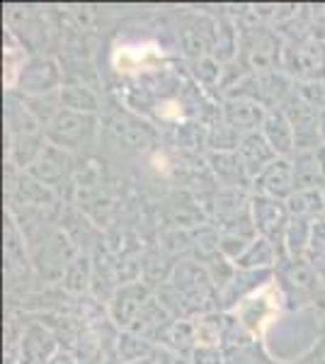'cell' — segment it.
<instances>
[{
	"instance_id": "obj_12",
	"label": "cell",
	"mask_w": 325,
	"mask_h": 364,
	"mask_svg": "<svg viewBox=\"0 0 325 364\" xmlns=\"http://www.w3.org/2000/svg\"><path fill=\"white\" fill-rule=\"evenodd\" d=\"M313 221L316 219H299V216L289 219V226L284 233V250L292 260H304L306 252H309Z\"/></svg>"
},
{
	"instance_id": "obj_26",
	"label": "cell",
	"mask_w": 325,
	"mask_h": 364,
	"mask_svg": "<svg viewBox=\"0 0 325 364\" xmlns=\"http://www.w3.org/2000/svg\"><path fill=\"white\" fill-rule=\"evenodd\" d=\"M323 199H325V190H323Z\"/></svg>"
},
{
	"instance_id": "obj_17",
	"label": "cell",
	"mask_w": 325,
	"mask_h": 364,
	"mask_svg": "<svg viewBox=\"0 0 325 364\" xmlns=\"http://www.w3.org/2000/svg\"><path fill=\"white\" fill-rule=\"evenodd\" d=\"M151 352H153V348L144 338L132 336V333L119 338V362H124V364H136V362L151 360Z\"/></svg>"
},
{
	"instance_id": "obj_14",
	"label": "cell",
	"mask_w": 325,
	"mask_h": 364,
	"mask_svg": "<svg viewBox=\"0 0 325 364\" xmlns=\"http://www.w3.org/2000/svg\"><path fill=\"white\" fill-rule=\"evenodd\" d=\"M44 139L39 134H27V136H15L10 139V166L17 168H32L37 163V158L44 151Z\"/></svg>"
},
{
	"instance_id": "obj_6",
	"label": "cell",
	"mask_w": 325,
	"mask_h": 364,
	"mask_svg": "<svg viewBox=\"0 0 325 364\" xmlns=\"http://www.w3.org/2000/svg\"><path fill=\"white\" fill-rule=\"evenodd\" d=\"M146 304H149V289L141 282H129L112 296V318L117 326L132 328Z\"/></svg>"
},
{
	"instance_id": "obj_9",
	"label": "cell",
	"mask_w": 325,
	"mask_h": 364,
	"mask_svg": "<svg viewBox=\"0 0 325 364\" xmlns=\"http://www.w3.org/2000/svg\"><path fill=\"white\" fill-rule=\"evenodd\" d=\"M56 338L44 326H29L22 333L20 343V364H49L56 355Z\"/></svg>"
},
{
	"instance_id": "obj_21",
	"label": "cell",
	"mask_w": 325,
	"mask_h": 364,
	"mask_svg": "<svg viewBox=\"0 0 325 364\" xmlns=\"http://www.w3.org/2000/svg\"><path fill=\"white\" fill-rule=\"evenodd\" d=\"M112 132L119 136L122 144H127V146H136V149H144L146 146V141H149L151 136V132L146 129L144 124L141 127H132V124H114L112 127Z\"/></svg>"
},
{
	"instance_id": "obj_3",
	"label": "cell",
	"mask_w": 325,
	"mask_h": 364,
	"mask_svg": "<svg viewBox=\"0 0 325 364\" xmlns=\"http://www.w3.org/2000/svg\"><path fill=\"white\" fill-rule=\"evenodd\" d=\"M260 197L279 199L287 202L289 197L297 192V182H294V163L292 158H277L275 163H270L262 173L252 180Z\"/></svg>"
},
{
	"instance_id": "obj_2",
	"label": "cell",
	"mask_w": 325,
	"mask_h": 364,
	"mask_svg": "<svg viewBox=\"0 0 325 364\" xmlns=\"http://www.w3.org/2000/svg\"><path fill=\"white\" fill-rule=\"evenodd\" d=\"M250 216H252V228L260 233V238L270 240L277 248V243L284 245V233L289 226V209L287 202L270 197H252L250 199Z\"/></svg>"
},
{
	"instance_id": "obj_1",
	"label": "cell",
	"mask_w": 325,
	"mask_h": 364,
	"mask_svg": "<svg viewBox=\"0 0 325 364\" xmlns=\"http://www.w3.org/2000/svg\"><path fill=\"white\" fill-rule=\"evenodd\" d=\"M97 132L95 114H80L70 112V109L58 107L54 119L46 124V139L49 144L58 146V149H78V146L87 144Z\"/></svg>"
},
{
	"instance_id": "obj_19",
	"label": "cell",
	"mask_w": 325,
	"mask_h": 364,
	"mask_svg": "<svg viewBox=\"0 0 325 364\" xmlns=\"http://www.w3.org/2000/svg\"><path fill=\"white\" fill-rule=\"evenodd\" d=\"M63 282H66V289L75 291V294L87 289V282H92V269L87 257H75L70 262V267L66 269V274H63Z\"/></svg>"
},
{
	"instance_id": "obj_24",
	"label": "cell",
	"mask_w": 325,
	"mask_h": 364,
	"mask_svg": "<svg viewBox=\"0 0 325 364\" xmlns=\"http://www.w3.org/2000/svg\"><path fill=\"white\" fill-rule=\"evenodd\" d=\"M316 156H318V163H321V168H323V175H325V146H321V149L316 151Z\"/></svg>"
},
{
	"instance_id": "obj_20",
	"label": "cell",
	"mask_w": 325,
	"mask_h": 364,
	"mask_svg": "<svg viewBox=\"0 0 325 364\" xmlns=\"http://www.w3.org/2000/svg\"><path fill=\"white\" fill-rule=\"evenodd\" d=\"M214 163H216V166H214L216 175L223 182H230V185L238 187L240 178L247 180L245 170H243V166H240V161H238V156H235V154H218V156H214Z\"/></svg>"
},
{
	"instance_id": "obj_15",
	"label": "cell",
	"mask_w": 325,
	"mask_h": 364,
	"mask_svg": "<svg viewBox=\"0 0 325 364\" xmlns=\"http://www.w3.org/2000/svg\"><path fill=\"white\" fill-rule=\"evenodd\" d=\"M289 216H299V219H318L321 211L325 209L323 190H297L287 199Z\"/></svg>"
},
{
	"instance_id": "obj_25",
	"label": "cell",
	"mask_w": 325,
	"mask_h": 364,
	"mask_svg": "<svg viewBox=\"0 0 325 364\" xmlns=\"http://www.w3.org/2000/svg\"><path fill=\"white\" fill-rule=\"evenodd\" d=\"M321 141H323V146H325V107L321 109Z\"/></svg>"
},
{
	"instance_id": "obj_11",
	"label": "cell",
	"mask_w": 325,
	"mask_h": 364,
	"mask_svg": "<svg viewBox=\"0 0 325 364\" xmlns=\"http://www.w3.org/2000/svg\"><path fill=\"white\" fill-rule=\"evenodd\" d=\"M292 163L297 190H321V185H325V175L316 151H299Z\"/></svg>"
},
{
	"instance_id": "obj_8",
	"label": "cell",
	"mask_w": 325,
	"mask_h": 364,
	"mask_svg": "<svg viewBox=\"0 0 325 364\" xmlns=\"http://www.w3.org/2000/svg\"><path fill=\"white\" fill-rule=\"evenodd\" d=\"M70 173V156L68 151L58 149L54 144H46L41 156L37 158L32 168H29V175L34 180L41 182L44 187H56L58 182H63Z\"/></svg>"
},
{
	"instance_id": "obj_22",
	"label": "cell",
	"mask_w": 325,
	"mask_h": 364,
	"mask_svg": "<svg viewBox=\"0 0 325 364\" xmlns=\"http://www.w3.org/2000/svg\"><path fill=\"white\" fill-rule=\"evenodd\" d=\"M192 362L194 364H223V357L214 345H199L192 350Z\"/></svg>"
},
{
	"instance_id": "obj_13",
	"label": "cell",
	"mask_w": 325,
	"mask_h": 364,
	"mask_svg": "<svg viewBox=\"0 0 325 364\" xmlns=\"http://www.w3.org/2000/svg\"><path fill=\"white\" fill-rule=\"evenodd\" d=\"M58 102L63 109L80 114H95L100 109V97L85 85H63L58 90Z\"/></svg>"
},
{
	"instance_id": "obj_4",
	"label": "cell",
	"mask_w": 325,
	"mask_h": 364,
	"mask_svg": "<svg viewBox=\"0 0 325 364\" xmlns=\"http://www.w3.org/2000/svg\"><path fill=\"white\" fill-rule=\"evenodd\" d=\"M61 90V70L51 58L37 56L27 61L20 70V90L32 92V95H44L49 90Z\"/></svg>"
},
{
	"instance_id": "obj_23",
	"label": "cell",
	"mask_w": 325,
	"mask_h": 364,
	"mask_svg": "<svg viewBox=\"0 0 325 364\" xmlns=\"http://www.w3.org/2000/svg\"><path fill=\"white\" fill-rule=\"evenodd\" d=\"M49 364H75V360H73V355L70 352H66V350H58L54 357H51V362Z\"/></svg>"
},
{
	"instance_id": "obj_18",
	"label": "cell",
	"mask_w": 325,
	"mask_h": 364,
	"mask_svg": "<svg viewBox=\"0 0 325 364\" xmlns=\"http://www.w3.org/2000/svg\"><path fill=\"white\" fill-rule=\"evenodd\" d=\"M240 139L243 136H240L233 127H228L226 122L211 127V132H209V146L214 151H218V154H235L240 146Z\"/></svg>"
},
{
	"instance_id": "obj_5",
	"label": "cell",
	"mask_w": 325,
	"mask_h": 364,
	"mask_svg": "<svg viewBox=\"0 0 325 364\" xmlns=\"http://www.w3.org/2000/svg\"><path fill=\"white\" fill-rule=\"evenodd\" d=\"M270 109L265 105L255 102V100L247 97H230L223 107V122L228 127H233L240 136L245 134H255L260 127L265 124Z\"/></svg>"
},
{
	"instance_id": "obj_16",
	"label": "cell",
	"mask_w": 325,
	"mask_h": 364,
	"mask_svg": "<svg viewBox=\"0 0 325 364\" xmlns=\"http://www.w3.org/2000/svg\"><path fill=\"white\" fill-rule=\"evenodd\" d=\"M275 260H277L275 245H272L270 240L257 236L250 245H247V250L243 255L235 260V267L238 269H262V267H270Z\"/></svg>"
},
{
	"instance_id": "obj_10",
	"label": "cell",
	"mask_w": 325,
	"mask_h": 364,
	"mask_svg": "<svg viewBox=\"0 0 325 364\" xmlns=\"http://www.w3.org/2000/svg\"><path fill=\"white\" fill-rule=\"evenodd\" d=\"M262 136L267 139V144L272 146L279 158H292V154L297 151V136H294V127L289 122V117L284 114V109H270L267 119L262 124Z\"/></svg>"
},
{
	"instance_id": "obj_7",
	"label": "cell",
	"mask_w": 325,
	"mask_h": 364,
	"mask_svg": "<svg viewBox=\"0 0 325 364\" xmlns=\"http://www.w3.org/2000/svg\"><path fill=\"white\" fill-rule=\"evenodd\" d=\"M235 156H238L247 180H255L270 163H275L277 158H279L275 151H272L267 139L262 136V132L245 134V136L240 139V146H238V151H235Z\"/></svg>"
}]
</instances>
